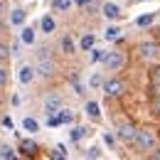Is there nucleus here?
I'll return each mask as SVG.
<instances>
[{
    "instance_id": "nucleus-1",
    "label": "nucleus",
    "mask_w": 160,
    "mask_h": 160,
    "mask_svg": "<svg viewBox=\"0 0 160 160\" xmlns=\"http://www.w3.org/2000/svg\"><path fill=\"white\" fill-rule=\"evenodd\" d=\"M136 148H138L140 153H150V150H155V148H158V136H155V131H150V128H140L138 136H136Z\"/></svg>"
},
{
    "instance_id": "nucleus-2",
    "label": "nucleus",
    "mask_w": 160,
    "mask_h": 160,
    "mask_svg": "<svg viewBox=\"0 0 160 160\" xmlns=\"http://www.w3.org/2000/svg\"><path fill=\"white\" fill-rule=\"evenodd\" d=\"M101 64H103L106 72H121L123 64H126V57H123V52H106Z\"/></svg>"
},
{
    "instance_id": "nucleus-3",
    "label": "nucleus",
    "mask_w": 160,
    "mask_h": 160,
    "mask_svg": "<svg viewBox=\"0 0 160 160\" xmlns=\"http://www.w3.org/2000/svg\"><path fill=\"white\" fill-rule=\"evenodd\" d=\"M138 54H140V59H145V62H158L160 59V44L143 42V44H138Z\"/></svg>"
},
{
    "instance_id": "nucleus-4",
    "label": "nucleus",
    "mask_w": 160,
    "mask_h": 160,
    "mask_svg": "<svg viewBox=\"0 0 160 160\" xmlns=\"http://www.w3.org/2000/svg\"><path fill=\"white\" fill-rule=\"evenodd\" d=\"M123 91H126V84H123L121 79H108V81H103V94H106L108 99H118Z\"/></svg>"
},
{
    "instance_id": "nucleus-5",
    "label": "nucleus",
    "mask_w": 160,
    "mask_h": 160,
    "mask_svg": "<svg viewBox=\"0 0 160 160\" xmlns=\"http://www.w3.org/2000/svg\"><path fill=\"white\" fill-rule=\"evenodd\" d=\"M116 136H118L123 143H136L138 128H136L133 123H121V126H118V131H116Z\"/></svg>"
},
{
    "instance_id": "nucleus-6",
    "label": "nucleus",
    "mask_w": 160,
    "mask_h": 160,
    "mask_svg": "<svg viewBox=\"0 0 160 160\" xmlns=\"http://www.w3.org/2000/svg\"><path fill=\"white\" fill-rule=\"evenodd\" d=\"M35 77H40L35 64H22V67H20V74H18L20 84H25V86H27V84H32V81H35Z\"/></svg>"
},
{
    "instance_id": "nucleus-7",
    "label": "nucleus",
    "mask_w": 160,
    "mask_h": 160,
    "mask_svg": "<svg viewBox=\"0 0 160 160\" xmlns=\"http://www.w3.org/2000/svg\"><path fill=\"white\" fill-rule=\"evenodd\" d=\"M62 108H64V106H62V96L59 94H54V96H49V99L44 101V113H47V116H57Z\"/></svg>"
},
{
    "instance_id": "nucleus-8",
    "label": "nucleus",
    "mask_w": 160,
    "mask_h": 160,
    "mask_svg": "<svg viewBox=\"0 0 160 160\" xmlns=\"http://www.w3.org/2000/svg\"><path fill=\"white\" fill-rule=\"evenodd\" d=\"M35 67H37V74L44 77V79H49V77L54 74V69H57V67H54V62H52V59H44V57H42Z\"/></svg>"
},
{
    "instance_id": "nucleus-9",
    "label": "nucleus",
    "mask_w": 160,
    "mask_h": 160,
    "mask_svg": "<svg viewBox=\"0 0 160 160\" xmlns=\"http://www.w3.org/2000/svg\"><path fill=\"white\" fill-rule=\"evenodd\" d=\"M101 12H103L106 20H121V15H123L116 2H103V5H101Z\"/></svg>"
},
{
    "instance_id": "nucleus-10",
    "label": "nucleus",
    "mask_w": 160,
    "mask_h": 160,
    "mask_svg": "<svg viewBox=\"0 0 160 160\" xmlns=\"http://www.w3.org/2000/svg\"><path fill=\"white\" fill-rule=\"evenodd\" d=\"M20 40L25 42V44H35L37 32H35V27H32V25H22V27H20Z\"/></svg>"
},
{
    "instance_id": "nucleus-11",
    "label": "nucleus",
    "mask_w": 160,
    "mask_h": 160,
    "mask_svg": "<svg viewBox=\"0 0 160 160\" xmlns=\"http://www.w3.org/2000/svg\"><path fill=\"white\" fill-rule=\"evenodd\" d=\"M27 20V12L22 10V8H15V10H10V25L12 27H22Z\"/></svg>"
},
{
    "instance_id": "nucleus-12",
    "label": "nucleus",
    "mask_w": 160,
    "mask_h": 160,
    "mask_svg": "<svg viewBox=\"0 0 160 160\" xmlns=\"http://www.w3.org/2000/svg\"><path fill=\"white\" fill-rule=\"evenodd\" d=\"M84 113H86L91 121H99V118H101V106L96 103V101H86V106H84Z\"/></svg>"
},
{
    "instance_id": "nucleus-13",
    "label": "nucleus",
    "mask_w": 160,
    "mask_h": 160,
    "mask_svg": "<svg viewBox=\"0 0 160 160\" xmlns=\"http://www.w3.org/2000/svg\"><path fill=\"white\" fill-rule=\"evenodd\" d=\"M59 49H62V54H74V52H77V42H74L69 35H67V37H62Z\"/></svg>"
},
{
    "instance_id": "nucleus-14",
    "label": "nucleus",
    "mask_w": 160,
    "mask_h": 160,
    "mask_svg": "<svg viewBox=\"0 0 160 160\" xmlns=\"http://www.w3.org/2000/svg\"><path fill=\"white\" fill-rule=\"evenodd\" d=\"M40 30L44 32V35L54 32V30H57V22H54V18H52V15H44V18L40 20Z\"/></svg>"
},
{
    "instance_id": "nucleus-15",
    "label": "nucleus",
    "mask_w": 160,
    "mask_h": 160,
    "mask_svg": "<svg viewBox=\"0 0 160 160\" xmlns=\"http://www.w3.org/2000/svg\"><path fill=\"white\" fill-rule=\"evenodd\" d=\"M22 128H25L27 133H37V131H40V123H37V118H30V116H27V118L22 121Z\"/></svg>"
},
{
    "instance_id": "nucleus-16",
    "label": "nucleus",
    "mask_w": 160,
    "mask_h": 160,
    "mask_svg": "<svg viewBox=\"0 0 160 160\" xmlns=\"http://www.w3.org/2000/svg\"><path fill=\"white\" fill-rule=\"evenodd\" d=\"M15 155H18V153H15L8 143H0V160H12Z\"/></svg>"
},
{
    "instance_id": "nucleus-17",
    "label": "nucleus",
    "mask_w": 160,
    "mask_h": 160,
    "mask_svg": "<svg viewBox=\"0 0 160 160\" xmlns=\"http://www.w3.org/2000/svg\"><path fill=\"white\" fill-rule=\"evenodd\" d=\"M94 42H96V37H94V35H84V37H81V42H79V47L84 49V52H89V49H94Z\"/></svg>"
},
{
    "instance_id": "nucleus-18",
    "label": "nucleus",
    "mask_w": 160,
    "mask_h": 160,
    "mask_svg": "<svg viewBox=\"0 0 160 160\" xmlns=\"http://www.w3.org/2000/svg\"><path fill=\"white\" fill-rule=\"evenodd\" d=\"M20 150H22V155H35L37 145H35L32 140H22V143H20Z\"/></svg>"
},
{
    "instance_id": "nucleus-19",
    "label": "nucleus",
    "mask_w": 160,
    "mask_h": 160,
    "mask_svg": "<svg viewBox=\"0 0 160 160\" xmlns=\"http://www.w3.org/2000/svg\"><path fill=\"white\" fill-rule=\"evenodd\" d=\"M52 8H54V12H64V10H69V8H72V0H54V2H52Z\"/></svg>"
},
{
    "instance_id": "nucleus-20",
    "label": "nucleus",
    "mask_w": 160,
    "mask_h": 160,
    "mask_svg": "<svg viewBox=\"0 0 160 160\" xmlns=\"http://www.w3.org/2000/svg\"><path fill=\"white\" fill-rule=\"evenodd\" d=\"M89 86H91V89H103V79H101V74H91V77H89Z\"/></svg>"
},
{
    "instance_id": "nucleus-21",
    "label": "nucleus",
    "mask_w": 160,
    "mask_h": 160,
    "mask_svg": "<svg viewBox=\"0 0 160 160\" xmlns=\"http://www.w3.org/2000/svg\"><path fill=\"white\" fill-rule=\"evenodd\" d=\"M89 133V128H84V126H77L74 131H72V140H81L84 136Z\"/></svg>"
},
{
    "instance_id": "nucleus-22",
    "label": "nucleus",
    "mask_w": 160,
    "mask_h": 160,
    "mask_svg": "<svg viewBox=\"0 0 160 160\" xmlns=\"http://www.w3.org/2000/svg\"><path fill=\"white\" fill-rule=\"evenodd\" d=\"M8 79H10V69H8V67H2V64H0V89H2V86H5V84H8Z\"/></svg>"
},
{
    "instance_id": "nucleus-23",
    "label": "nucleus",
    "mask_w": 160,
    "mask_h": 160,
    "mask_svg": "<svg viewBox=\"0 0 160 160\" xmlns=\"http://www.w3.org/2000/svg\"><path fill=\"white\" fill-rule=\"evenodd\" d=\"M59 118H62V123H72V121H74V113H72L69 108H62V111H59Z\"/></svg>"
},
{
    "instance_id": "nucleus-24",
    "label": "nucleus",
    "mask_w": 160,
    "mask_h": 160,
    "mask_svg": "<svg viewBox=\"0 0 160 160\" xmlns=\"http://www.w3.org/2000/svg\"><path fill=\"white\" fill-rule=\"evenodd\" d=\"M84 155H86V158H101V148H96V145H91V148H89V150H86Z\"/></svg>"
},
{
    "instance_id": "nucleus-25",
    "label": "nucleus",
    "mask_w": 160,
    "mask_h": 160,
    "mask_svg": "<svg viewBox=\"0 0 160 160\" xmlns=\"http://www.w3.org/2000/svg\"><path fill=\"white\" fill-rule=\"evenodd\" d=\"M10 54H15L10 47H5V44H0V59H10Z\"/></svg>"
},
{
    "instance_id": "nucleus-26",
    "label": "nucleus",
    "mask_w": 160,
    "mask_h": 160,
    "mask_svg": "<svg viewBox=\"0 0 160 160\" xmlns=\"http://www.w3.org/2000/svg\"><path fill=\"white\" fill-rule=\"evenodd\" d=\"M118 27H108V30H106V40H118Z\"/></svg>"
},
{
    "instance_id": "nucleus-27",
    "label": "nucleus",
    "mask_w": 160,
    "mask_h": 160,
    "mask_svg": "<svg viewBox=\"0 0 160 160\" xmlns=\"http://www.w3.org/2000/svg\"><path fill=\"white\" fill-rule=\"evenodd\" d=\"M153 20H155V15H143V18H138V25H140V27H145V25H150Z\"/></svg>"
},
{
    "instance_id": "nucleus-28",
    "label": "nucleus",
    "mask_w": 160,
    "mask_h": 160,
    "mask_svg": "<svg viewBox=\"0 0 160 160\" xmlns=\"http://www.w3.org/2000/svg\"><path fill=\"white\" fill-rule=\"evenodd\" d=\"M103 143H106L108 148H113V145H116V138H113L111 133H103Z\"/></svg>"
},
{
    "instance_id": "nucleus-29",
    "label": "nucleus",
    "mask_w": 160,
    "mask_h": 160,
    "mask_svg": "<svg viewBox=\"0 0 160 160\" xmlns=\"http://www.w3.org/2000/svg\"><path fill=\"white\" fill-rule=\"evenodd\" d=\"M52 155H54V158H67V150H64V145H57Z\"/></svg>"
},
{
    "instance_id": "nucleus-30",
    "label": "nucleus",
    "mask_w": 160,
    "mask_h": 160,
    "mask_svg": "<svg viewBox=\"0 0 160 160\" xmlns=\"http://www.w3.org/2000/svg\"><path fill=\"white\" fill-rule=\"evenodd\" d=\"M91 52H94V54H91V59H94V62H101V59H103V54H106L103 49H91Z\"/></svg>"
},
{
    "instance_id": "nucleus-31",
    "label": "nucleus",
    "mask_w": 160,
    "mask_h": 160,
    "mask_svg": "<svg viewBox=\"0 0 160 160\" xmlns=\"http://www.w3.org/2000/svg\"><path fill=\"white\" fill-rule=\"evenodd\" d=\"M153 108H155V113H158V116H160V94H158V96H155V103H153Z\"/></svg>"
},
{
    "instance_id": "nucleus-32",
    "label": "nucleus",
    "mask_w": 160,
    "mask_h": 160,
    "mask_svg": "<svg viewBox=\"0 0 160 160\" xmlns=\"http://www.w3.org/2000/svg\"><path fill=\"white\" fill-rule=\"evenodd\" d=\"M5 10H8V5H5V0H0V18L5 15Z\"/></svg>"
},
{
    "instance_id": "nucleus-33",
    "label": "nucleus",
    "mask_w": 160,
    "mask_h": 160,
    "mask_svg": "<svg viewBox=\"0 0 160 160\" xmlns=\"http://www.w3.org/2000/svg\"><path fill=\"white\" fill-rule=\"evenodd\" d=\"M153 81H160V69H155V74H153Z\"/></svg>"
},
{
    "instance_id": "nucleus-34",
    "label": "nucleus",
    "mask_w": 160,
    "mask_h": 160,
    "mask_svg": "<svg viewBox=\"0 0 160 160\" xmlns=\"http://www.w3.org/2000/svg\"><path fill=\"white\" fill-rule=\"evenodd\" d=\"M86 2H91V0H79V5H86Z\"/></svg>"
},
{
    "instance_id": "nucleus-35",
    "label": "nucleus",
    "mask_w": 160,
    "mask_h": 160,
    "mask_svg": "<svg viewBox=\"0 0 160 160\" xmlns=\"http://www.w3.org/2000/svg\"><path fill=\"white\" fill-rule=\"evenodd\" d=\"M138 2H145V0H138Z\"/></svg>"
}]
</instances>
